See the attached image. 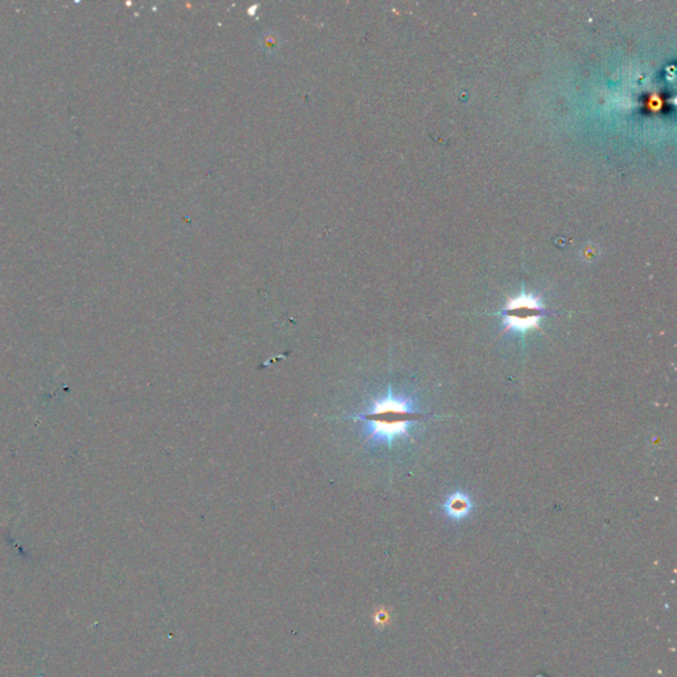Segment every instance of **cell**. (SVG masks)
<instances>
[{
  "instance_id": "cell-1",
  "label": "cell",
  "mask_w": 677,
  "mask_h": 677,
  "mask_svg": "<svg viewBox=\"0 0 677 677\" xmlns=\"http://www.w3.org/2000/svg\"><path fill=\"white\" fill-rule=\"evenodd\" d=\"M427 417L418 410L413 398L396 396L389 388L384 397L373 401L368 412L354 415V420L365 423L367 437L372 443L392 447L400 438L412 440L410 427Z\"/></svg>"
},
{
  "instance_id": "cell-2",
  "label": "cell",
  "mask_w": 677,
  "mask_h": 677,
  "mask_svg": "<svg viewBox=\"0 0 677 677\" xmlns=\"http://www.w3.org/2000/svg\"><path fill=\"white\" fill-rule=\"evenodd\" d=\"M548 314V310L537 296L522 293L516 298L508 299L507 305L499 313L504 324L501 336L508 332L524 336L532 330H537L544 334L540 322Z\"/></svg>"
},
{
  "instance_id": "cell-3",
  "label": "cell",
  "mask_w": 677,
  "mask_h": 677,
  "mask_svg": "<svg viewBox=\"0 0 677 677\" xmlns=\"http://www.w3.org/2000/svg\"><path fill=\"white\" fill-rule=\"evenodd\" d=\"M446 516L455 521L463 520L472 510V501L469 495L463 492H454L443 504Z\"/></svg>"
}]
</instances>
